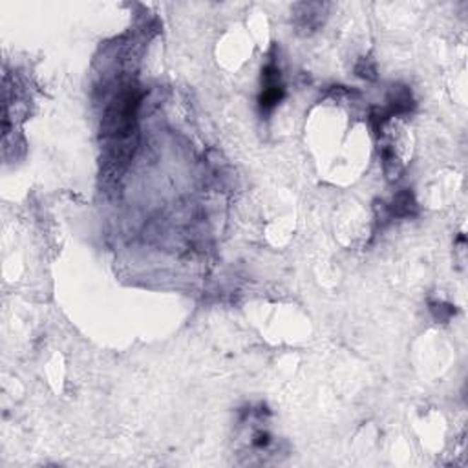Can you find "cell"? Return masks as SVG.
Instances as JSON below:
<instances>
[{
	"label": "cell",
	"instance_id": "cell-1",
	"mask_svg": "<svg viewBox=\"0 0 468 468\" xmlns=\"http://www.w3.org/2000/svg\"><path fill=\"white\" fill-rule=\"evenodd\" d=\"M283 98V88L280 84V70L274 62H269L264 70V92L260 95L262 110L269 112L273 106L280 103Z\"/></svg>",
	"mask_w": 468,
	"mask_h": 468
},
{
	"label": "cell",
	"instance_id": "cell-2",
	"mask_svg": "<svg viewBox=\"0 0 468 468\" xmlns=\"http://www.w3.org/2000/svg\"><path fill=\"white\" fill-rule=\"evenodd\" d=\"M414 209H416V201H414L410 192H401L397 198L393 199L392 207L388 209V214L390 216H410Z\"/></svg>",
	"mask_w": 468,
	"mask_h": 468
}]
</instances>
